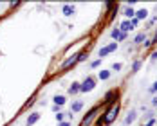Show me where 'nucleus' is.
<instances>
[{
	"label": "nucleus",
	"mask_w": 157,
	"mask_h": 126,
	"mask_svg": "<svg viewBox=\"0 0 157 126\" xmlns=\"http://www.w3.org/2000/svg\"><path fill=\"white\" fill-rule=\"evenodd\" d=\"M155 115H157V114H155Z\"/></svg>",
	"instance_id": "obj_31"
},
{
	"label": "nucleus",
	"mask_w": 157,
	"mask_h": 126,
	"mask_svg": "<svg viewBox=\"0 0 157 126\" xmlns=\"http://www.w3.org/2000/svg\"><path fill=\"white\" fill-rule=\"evenodd\" d=\"M136 119H137V112H136V110H130V112L127 114V117H125V124H132Z\"/></svg>",
	"instance_id": "obj_8"
},
{
	"label": "nucleus",
	"mask_w": 157,
	"mask_h": 126,
	"mask_svg": "<svg viewBox=\"0 0 157 126\" xmlns=\"http://www.w3.org/2000/svg\"><path fill=\"white\" fill-rule=\"evenodd\" d=\"M80 87H81V83H78V81H74L71 87H69V94L71 96H76L78 92H80Z\"/></svg>",
	"instance_id": "obj_12"
},
{
	"label": "nucleus",
	"mask_w": 157,
	"mask_h": 126,
	"mask_svg": "<svg viewBox=\"0 0 157 126\" xmlns=\"http://www.w3.org/2000/svg\"><path fill=\"white\" fill-rule=\"evenodd\" d=\"M38 121H40V114H38V112H33V114H29V117H27L25 124H27V126H33V124H36Z\"/></svg>",
	"instance_id": "obj_7"
},
{
	"label": "nucleus",
	"mask_w": 157,
	"mask_h": 126,
	"mask_svg": "<svg viewBox=\"0 0 157 126\" xmlns=\"http://www.w3.org/2000/svg\"><path fill=\"white\" fill-rule=\"evenodd\" d=\"M99 110H101V106H94L92 110H89V114L83 117V121H81V126H92L94 123V119L98 117V114H99Z\"/></svg>",
	"instance_id": "obj_2"
},
{
	"label": "nucleus",
	"mask_w": 157,
	"mask_h": 126,
	"mask_svg": "<svg viewBox=\"0 0 157 126\" xmlns=\"http://www.w3.org/2000/svg\"><path fill=\"white\" fill-rule=\"evenodd\" d=\"M130 23H132V27H134V29H136V25H137V23H139V20H137V18H132V20H130Z\"/></svg>",
	"instance_id": "obj_23"
},
{
	"label": "nucleus",
	"mask_w": 157,
	"mask_h": 126,
	"mask_svg": "<svg viewBox=\"0 0 157 126\" xmlns=\"http://www.w3.org/2000/svg\"><path fill=\"white\" fill-rule=\"evenodd\" d=\"M52 101H54V105H56V106H63V105L67 103L65 96H54V99H52Z\"/></svg>",
	"instance_id": "obj_13"
},
{
	"label": "nucleus",
	"mask_w": 157,
	"mask_h": 126,
	"mask_svg": "<svg viewBox=\"0 0 157 126\" xmlns=\"http://www.w3.org/2000/svg\"><path fill=\"white\" fill-rule=\"evenodd\" d=\"M121 69H123V65H121V63H114V65H112V70H116V72H119Z\"/></svg>",
	"instance_id": "obj_21"
},
{
	"label": "nucleus",
	"mask_w": 157,
	"mask_h": 126,
	"mask_svg": "<svg viewBox=\"0 0 157 126\" xmlns=\"http://www.w3.org/2000/svg\"><path fill=\"white\" fill-rule=\"evenodd\" d=\"M116 49H118V43H116V41H112V43H108V45H105L103 49H99V60H101V58H105L107 54H110V52H114Z\"/></svg>",
	"instance_id": "obj_6"
},
{
	"label": "nucleus",
	"mask_w": 157,
	"mask_h": 126,
	"mask_svg": "<svg viewBox=\"0 0 157 126\" xmlns=\"http://www.w3.org/2000/svg\"><path fill=\"white\" fill-rule=\"evenodd\" d=\"M108 78H110V70H99V79L101 81H105Z\"/></svg>",
	"instance_id": "obj_17"
},
{
	"label": "nucleus",
	"mask_w": 157,
	"mask_h": 126,
	"mask_svg": "<svg viewBox=\"0 0 157 126\" xmlns=\"http://www.w3.org/2000/svg\"><path fill=\"white\" fill-rule=\"evenodd\" d=\"M118 114H119V105H118V103H116V105H110V106L105 110V114L101 115L103 124H112V123L118 119Z\"/></svg>",
	"instance_id": "obj_1"
},
{
	"label": "nucleus",
	"mask_w": 157,
	"mask_h": 126,
	"mask_svg": "<svg viewBox=\"0 0 157 126\" xmlns=\"http://www.w3.org/2000/svg\"><path fill=\"white\" fill-rule=\"evenodd\" d=\"M99 65H101V60H99V58H98V60H94V61L90 63V67H92V69H96V67H99Z\"/></svg>",
	"instance_id": "obj_20"
},
{
	"label": "nucleus",
	"mask_w": 157,
	"mask_h": 126,
	"mask_svg": "<svg viewBox=\"0 0 157 126\" xmlns=\"http://www.w3.org/2000/svg\"><path fill=\"white\" fill-rule=\"evenodd\" d=\"M154 43V40H145V47H150Z\"/></svg>",
	"instance_id": "obj_24"
},
{
	"label": "nucleus",
	"mask_w": 157,
	"mask_h": 126,
	"mask_svg": "<svg viewBox=\"0 0 157 126\" xmlns=\"http://www.w3.org/2000/svg\"><path fill=\"white\" fill-rule=\"evenodd\" d=\"M96 88V78H92V76H87V79L81 83V87H80V92H90V90H94Z\"/></svg>",
	"instance_id": "obj_3"
},
{
	"label": "nucleus",
	"mask_w": 157,
	"mask_h": 126,
	"mask_svg": "<svg viewBox=\"0 0 157 126\" xmlns=\"http://www.w3.org/2000/svg\"><path fill=\"white\" fill-rule=\"evenodd\" d=\"M134 27H132V23H130V20H125L121 25H119V31L121 32H128V31H132Z\"/></svg>",
	"instance_id": "obj_11"
},
{
	"label": "nucleus",
	"mask_w": 157,
	"mask_h": 126,
	"mask_svg": "<svg viewBox=\"0 0 157 126\" xmlns=\"http://www.w3.org/2000/svg\"><path fill=\"white\" fill-rule=\"evenodd\" d=\"M123 14H125L127 18H130V20H132V18H136V11H134L132 7H127V9L123 11Z\"/></svg>",
	"instance_id": "obj_14"
},
{
	"label": "nucleus",
	"mask_w": 157,
	"mask_h": 126,
	"mask_svg": "<svg viewBox=\"0 0 157 126\" xmlns=\"http://www.w3.org/2000/svg\"><path fill=\"white\" fill-rule=\"evenodd\" d=\"M125 38H127V32H121V36H119V41H123Z\"/></svg>",
	"instance_id": "obj_27"
},
{
	"label": "nucleus",
	"mask_w": 157,
	"mask_h": 126,
	"mask_svg": "<svg viewBox=\"0 0 157 126\" xmlns=\"http://www.w3.org/2000/svg\"><path fill=\"white\" fill-rule=\"evenodd\" d=\"M150 92H157V81L152 85V87H150Z\"/></svg>",
	"instance_id": "obj_25"
},
{
	"label": "nucleus",
	"mask_w": 157,
	"mask_h": 126,
	"mask_svg": "<svg viewBox=\"0 0 157 126\" xmlns=\"http://www.w3.org/2000/svg\"><path fill=\"white\" fill-rule=\"evenodd\" d=\"M141 69V60H136L134 63H132V72H137Z\"/></svg>",
	"instance_id": "obj_19"
},
{
	"label": "nucleus",
	"mask_w": 157,
	"mask_h": 126,
	"mask_svg": "<svg viewBox=\"0 0 157 126\" xmlns=\"http://www.w3.org/2000/svg\"><path fill=\"white\" fill-rule=\"evenodd\" d=\"M81 108H83V101H74L71 105V114H78Z\"/></svg>",
	"instance_id": "obj_9"
},
{
	"label": "nucleus",
	"mask_w": 157,
	"mask_h": 126,
	"mask_svg": "<svg viewBox=\"0 0 157 126\" xmlns=\"http://www.w3.org/2000/svg\"><path fill=\"white\" fill-rule=\"evenodd\" d=\"M146 16H148V11H146V9H139V11L136 13V18H137V20H143V18H146Z\"/></svg>",
	"instance_id": "obj_16"
},
{
	"label": "nucleus",
	"mask_w": 157,
	"mask_h": 126,
	"mask_svg": "<svg viewBox=\"0 0 157 126\" xmlns=\"http://www.w3.org/2000/svg\"><path fill=\"white\" fill-rule=\"evenodd\" d=\"M154 123H155V121H154V119H152V121H150V123H148V124H141V126H154Z\"/></svg>",
	"instance_id": "obj_30"
},
{
	"label": "nucleus",
	"mask_w": 157,
	"mask_h": 126,
	"mask_svg": "<svg viewBox=\"0 0 157 126\" xmlns=\"http://www.w3.org/2000/svg\"><path fill=\"white\" fill-rule=\"evenodd\" d=\"M110 36H112L114 40H119V36H121V31H119V27H116V29H112V32H110Z\"/></svg>",
	"instance_id": "obj_18"
},
{
	"label": "nucleus",
	"mask_w": 157,
	"mask_h": 126,
	"mask_svg": "<svg viewBox=\"0 0 157 126\" xmlns=\"http://www.w3.org/2000/svg\"><path fill=\"white\" fill-rule=\"evenodd\" d=\"M150 60H152V61H155V60H157V52H152V56H150Z\"/></svg>",
	"instance_id": "obj_26"
},
{
	"label": "nucleus",
	"mask_w": 157,
	"mask_h": 126,
	"mask_svg": "<svg viewBox=\"0 0 157 126\" xmlns=\"http://www.w3.org/2000/svg\"><path fill=\"white\" fill-rule=\"evenodd\" d=\"M61 13H63L65 16H72V14H74V5H69V4H65V5L61 7Z\"/></svg>",
	"instance_id": "obj_10"
},
{
	"label": "nucleus",
	"mask_w": 157,
	"mask_h": 126,
	"mask_svg": "<svg viewBox=\"0 0 157 126\" xmlns=\"http://www.w3.org/2000/svg\"><path fill=\"white\" fill-rule=\"evenodd\" d=\"M145 40H146V34H145V32H139V34L134 38V43H136V45H139V43H143Z\"/></svg>",
	"instance_id": "obj_15"
},
{
	"label": "nucleus",
	"mask_w": 157,
	"mask_h": 126,
	"mask_svg": "<svg viewBox=\"0 0 157 126\" xmlns=\"http://www.w3.org/2000/svg\"><path fill=\"white\" fill-rule=\"evenodd\" d=\"M152 106H157V96L155 97H152Z\"/></svg>",
	"instance_id": "obj_28"
},
{
	"label": "nucleus",
	"mask_w": 157,
	"mask_h": 126,
	"mask_svg": "<svg viewBox=\"0 0 157 126\" xmlns=\"http://www.w3.org/2000/svg\"><path fill=\"white\" fill-rule=\"evenodd\" d=\"M63 117H65V114H63V112H58V114H56V119H58V123H63Z\"/></svg>",
	"instance_id": "obj_22"
},
{
	"label": "nucleus",
	"mask_w": 157,
	"mask_h": 126,
	"mask_svg": "<svg viewBox=\"0 0 157 126\" xmlns=\"http://www.w3.org/2000/svg\"><path fill=\"white\" fill-rule=\"evenodd\" d=\"M78 61H80V58H78V54H72L71 58H67V60H65V61L61 63V67H60V69H61V70H67V69H71V67H74V65H76Z\"/></svg>",
	"instance_id": "obj_4"
},
{
	"label": "nucleus",
	"mask_w": 157,
	"mask_h": 126,
	"mask_svg": "<svg viewBox=\"0 0 157 126\" xmlns=\"http://www.w3.org/2000/svg\"><path fill=\"white\" fill-rule=\"evenodd\" d=\"M58 126H71V123H69V121H63V123H60Z\"/></svg>",
	"instance_id": "obj_29"
},
{
	"label": "nucleus",
	"mask_w": 157,
	"mask_h": 126,
	"mask_svg": "<svg viewBox=\"0 0 157 126\" xmlns=\"http://www.w3.org/2000/svg\"><path fill=\"white\" fill-rule=\"evenodd\" d=\"M118 97H119V90H110V92H107L103 103H105V105H116V99H118Z\"/></svg>",
	"instance_id": "obj_5"
}]
</instances>
